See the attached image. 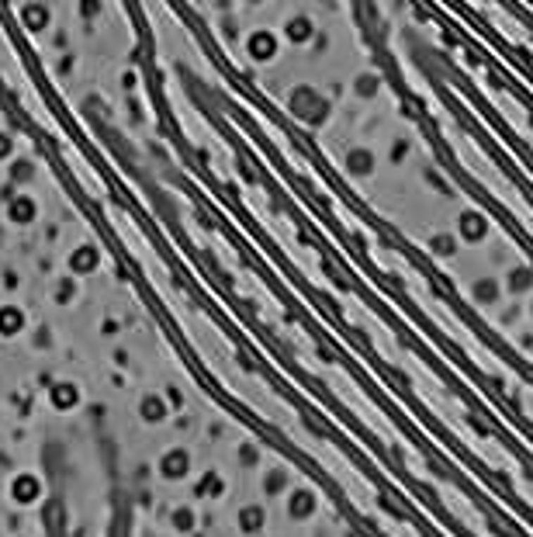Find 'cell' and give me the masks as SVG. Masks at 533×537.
Returning a JSON list of instances; mask_svg holds the SVG:
<instances>
[{
  "label": "cell",
  "instance_id": "obj_1",
  "mask_svg": "<svg viewBox=\"0 0 533 537\" xmlns=\"http://www.w3.org/2000/svg\"><path fill=\"white\" fill-rule=\"evenodd\" d=\"M11 499H14L18 506H32V502H39L42 499L39 475H32V471H18V475L11 479Z\"/></svg>",
  "mask_w": 533,
  "mask_h": 537
},
{
  "label": "cell",
  "instance_id": "obj_2",
  "mask_svg": "<svg viewBox=\"0 0 533 537\" xmlns=\"http://www.w3.org/2000/svg\"><path fill=\"white\" fill-rule=\"evenodd\" d=\"M25 330V309H18V305H0V336H18V333Z\"/></svg>",
  "mask_w": 533,
  "mask_h": 537
},
{
  "label": "cell",
  "instance_id": "obj_3",
  "mask_svg": "<svg viewBox=\"0 0 533 537\" xmlns=\"http://www.w3.org/2000/svg\"><path fill=\"white\" fill-rule=\"evenodd\" d=\"M49 399H52V406H56V409H73V406H77V399H80V392H77V385H73V381H59V385L49 392Z\"/></svg>",
  "mask_w": 533,
  "mask_h": 537
},
{
  "label": "cell",
  "instance_id": "obj_4",
  "mask_svg": "<svg viewBox=\"0 0 533 537\" xmlns=\"http://www.w3.org/2000/svg\"><path fill=\"white\" fill-rule=\"evenodd\" d=\"M163 471L166 475H180V471H187V457L184 455H166Z\"/></svg>",
  "mask_w": 533,
  "mask_h": 537
}]
</instances>
